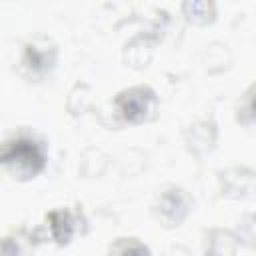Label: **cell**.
Segmentation results:
<instances>
[{"mask_svg": "<svg viewBox=\"0 0 256 256\" xmlns=\"http://www.w3.org/2000/svg\"><path fill=\"white\" fill-rule=\"evenodd\" d=\"M48 222H50V230L52 236L56 238V242L64 244L70 240L72 230H74V218L68 210H54L48 214Z\"/></svg>", "mask_w": 256, "mask_h": 256, "instance_id": "5", "label": "cell"}, {"mask_svg": "<svg viewBox=\"0 0 256 256\" xmlns=\"http://www.w3.org/2000/svg\"><path fill=\"white\" fill-rule=\"evenodd\" d=\"M110 256H148V248L136 238H120L112 246Z\"/></svg>", "mask_w": 256, "mask_h": 256, "instance_id": "6", "label": "cell"}, {"mask_svg": "<svg viewBox=\"0 0 256 256\" xmlns=\"http://www.w3.org/2000/svg\"><path fill=\"white\" fill-rule=\"evenodd\" d=\"M56 52L48 42H30L24 50V66L34 74H44L54 66Z\"/></svg>", "mask_w": 256, "mask_h": 256, "instance_id": "3", "label": "cell"}, {"mask_svg": "<svg viewBox=\"0 0 256 256\" xmlns=\"http://www.w3.org/2000/svg\"><path fill=\"white\" fill-rule=\"evenodd\" d=\"M156 102L154 92L148 86H134L116 96V108L128 122H140L152 112Z\"/></svg>", "mask_w": 256, "mask_h": 256, "instance_id": "2", "label": "cell"}, {"mask_svg": "<svg viewBox=\"0 0 256 256\" xmlns=\"http://www.w3.org/2000/svg\"><path fill=\"white\" fill-rule=\"evenodd\" d=\"M46 154L44 144L36 140L34 136L20 134L10 140H6L0 146V164L8 166L18 176H34L44 168Z\"/></svg>", "mask_w": 256, "mask_h": 256, "instance_id": "1", "label": "cell"}, {"mask_svg": "<svg viewBox=\"0 0 256 256\" xmlns=\"http://www.w3.org/2000/svg\"><path fill=\"white\" fill-rule=\"evenodd\" d=\"M188 196L180 188H170L160 198V214L168 222H180L184 214L188 212Z\"/></svg>", "mask_w": 256, "mask_h": 256, "instance_id": "4", "label": "cell"}]
</instances>
